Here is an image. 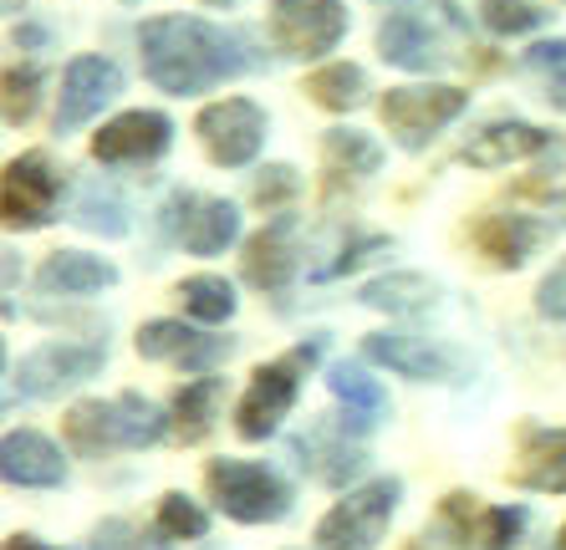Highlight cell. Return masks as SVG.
Segmentation results:
<instances>
[{"label":"cell","mask_w":566,"mask_h":550,"mask_svg":"<svg viewBox=\"0 0 566 550\" xmlns=\"http://www.w3.org/2000/svg\"><path fill=\"white\" fill-rule=\"evenodd\" d=\"M138 56H144V77L158 92H174V97L210 92L251 66L240 36H230L205 15H154V21H144L138 27Z\"/></svg>","instance_id":"obj_1"},{"label":"cell","mask_w":566,"mask_h":550,"mask_svg":"<svg viewBox=\"0 0 566 550\" xmlns=\"http://www.w3.org/2000/svg\"><path fill=\"white\" fill-rule=\"evenodd\" d=\"M464 41H470V21L454 0H403L378 27L382 62L403 66V72H439V66L460 62L454 46Z\"/></svg>","instance_id":"obj_2"},{"label":"cell","mask_w":566,"mask_h":550,"mask_svg":"<svg viewBox=\"0 0 566 550\" xmlns=\"http://www.w3.org/2000/svg\"><path fill=\"white\" fill-rule=\"evenodd\" d=\"M66 448L82 458L123 454V448H148L169 433L164 408H154L148 398L123 393V398H87L62 419Z\"/></svg>","instance_id":"obj_3"},{"label":"cell","mask_w":566,"mask_h":550,"mask_svg":"<svg viewBox=\"0 0 566 550\" xmlns=\"http://www.w3.org/2000/svg\"><path fill=\"white\" fill-rule=\"evenodd\" d=\"M316 357H322V337L302 341L296 352L276 357V362L255 367L251 388H245V398H240V408H235V433L245 438V444H261V438H271V433L281 429V419L296 408L302 378H306V367H312Z\"/></svg>","instance_id":"obj_4"},{"label":"cell","mask_w":566,"mask_h":550,"mask_svg":"<svg viewBox=\"0 0 566 550\" xmlns=\"http://www.w3.org/2000/svg\"><path fill=\"white\" fill-rule=\"evenodd\" d=\"M214 510L230 515L240 525H276L291 515V489L281 474H271L265 464H245V458H214L205 469Z\"/></svg>","instance_id":"obj_5"},{"label":"cell","mask_w":566,"mask_h":550,"mask_svg":"<svg viewBox=\"0 0 566 550\" xmlns=\"http://www.w3.org/2000/svg\"><path fill=\"white\" fill-rule=\"evenodd\" d=\"M398 499H403V479H368L363 489H347L316 520V550H378L388 520L398 515Z\"/></svg>","instance_id":"obj_6"},{"label":"cell","mask_w":566,"mask_h":550,"mask_svg":"<svg viewBox=\"0 0 566 550\" xmlns=\"http://www.w3.org/2000/svg\"><path fill=\"white\" fill-rule=\"evenodd\" d=\"M464 107H470V92L449 87V82H419V87H388L378 113L398 144L409 154H419V148H429L449 123L460 118Z\"/></svg>","instance_id":"obj_7"},{"label":"cell","mask_w":566,"mask_h":550,"mask_svg":"<svg viewBox=\"0 0 566 550\" xmlns=\"http://www.w3.org/2000/svg\"><path fill=\"white\" fill-rule=\"evenodd\" d=\"M347 36V6L343 0H271V41L281 56L316 62L337 52Z\"/></svg>","instance_id":"obj_8"},{"label":"cell","mask_w":566,"mask_h":550,"mask_svg":"<svg viewBox=\"0 0 566 550\" xmlns=\"http://www.w3.org/2000/svg\"><path fill=\"white\" fill-rule=\"evenodd\" d=\"M56 199H62V173L52 169L46 154H21L6 163V179H0L6 230H46L56 220Z\"/></svg>","instance_id":"obj_9"},{"label":"cell","mask_w":566,"mask_h":550,"mask_svg":"<svg viewBox=\"0 0 566 550\" xmlns=\"http://www.w3.org/2000/svg\"><path fill=\"white\" fill-rule=\"evenodd\" d=\"M195 133H199V144H205V154H210V163L245 169V163H255V154L265 144V113L251 97H224V103H210L199 113Z\"/></svg>","instance_id":"obj_10"},{"label":"cell","mask_w":566,"mask_h":550,"mask_svg":"<svg viewBox=\"0 0 566 550\" xmlns=\"http://www.w3.org/2000/svg\"><path fill=\"white\" fill-rule=\"evenodd\" d=\"M103 362L107 347H97V341H41L36 352H27L15 367V388L27 398H62L66 388L97 378Z\"/></svg>","instance_id":"obj_11"},{"label":"cell","mask_w":566,"mask_h":550,"mask_svg":"<svg viewBox=\"0 0 566 550\" xmlns=\"http://www.w3.org/2000/svg\"><path fill=\"white\" fill-rule=\"evenodd\" d=\"M174 144V123L154 107H133L118 113L113 123L93 133V158L97 163H113V169H133V163H154L164 158Z\"/></svg>","instance_id":"obj_12"},{"label":"cell","mask_w":566,"mask_h":550,"mask_svg":"<svg viewBox=\"0 0 566 550\" xmlns=\"http://www.w3.org/2000/svg\"><path fill=\"white\" fill-rule=\"evenodd\" d=\"M363 352H368V362H382L388 372L413 378V382H460L464 378L460 357L429 337H413V331H373L363 341Z\"/></svg>","instance_id":"obj_13"},{"label":"cell","mask_w":566,"mask_h":550,"mask_svg":"<svg viewBox=\"0 0 566 550\" xmlns=\"http://www.w3.org/2000/svg\"><path fill=\"white\" fill-rule=\"evenodd\" d=\"M123 92V72L107 56H77L62 72V97H56V133H77L93 123L113 97Z\"/></svg>","instance_id":"obj_14"},{"label":"cell","mask_w":566,"mask_h":550,"mask_svg":"<svg viewBox=\"0 0 566 550\" xmlns=\"http://www.w3.org/2000/svg\"><path fill=\"white\" fill-rule=\"evenodd\" d=\"M169 224H174V240L189 255H220L224 245L240 240V210L230 199H214V194H174Z\"/></svg>","instance_id":"obj_15"},{"label":"cell","mask_w":566,"mask_h":550,"mask_svg":"<svg viewBox=\"0 0 566 550\" xmlns=\"http://www.w3.org/2000/svg\"><path fill=\"white\" fill-rule=\"evenodd\" d=\"M133 347H138V357H148V362H179V367H189V372H199V378H205L220 357L235 352L230 337H205V331H195L189 321H169V316L144 321L138 337H133Z\"/></svg>","instance_id":"obj_16"},{"label":"cell","mask_w":566,"mask_h":550,"mask_svg":"<svg viewBox=\"0 0 566 550\" xmlns=\"http://www.w3.org/2000/svg\"><path fill=\"white\" fill-rule=\"evenodd\" d=\"M0 474H6V485H21V489H56L66 485V458L46 433L11 429L6 444H0Z\"/></svg>","instance_id":"obj_17"},{"label":"cell","mask_w":566,"mask_h":550,"mask_svg":"<svg viewBox=\"0 0 566 550\" xmlns=\"http://www.w3.org/2000/svg\"><path fill=\"white\" fill-rule=\"evenodd\" d=\"M546 240H552V224L531 220V214H485V220L474 224L480 255L490 265H501V271H521Z\"/></svg>","instance_id":"obj_18"},{"label":"cell","mask_w":566,"mask_h":550,"mask_svg":"<svg viewBox=\"0 0 566 550\" xmlns=\"http://www.w3.org/2000/svg\"><path fill=\"white\" fill-rule=\"evenodd\" d=\"M511 479L536 495H566V429H521V454H515Z\"/></svg>","instance_id":"obj_19"},{"label":"cell","mask_w":566,"mask_h":550,"mask_svg":"<svg viewBox=\"0 0 566 550\" xmlns=\"http://www.w3.org/2000/svg\"><path fill=\"white\" fill-rule=\"evenodd\" d=\"M546 148H552V133H541L536 123L521 118H501L464 144V163H474V169H511V163H526V158L546 154Z\"/></svg>","instance_id":"obj_20"},{"label":"cell","mask_w":566,"mask_h":550,"mask_svg":"<svg viewBox=\"0 0 566 550\" xmlns=\"http://www.w3.org/2000/svg\"><path fill=\"white\" fill-rule=\"evenodd\" d=\"M36 286L46 296H93V290L118 286V271L87 250H52L36 271Z\"/></svg>","instance_id":"obj_21"},{"label":"cell","mask_w":566,"mask_h":550,"mask_svg":"<svg viewBox=\"0 0 566 550\" xmlns=\"http://www.w3.org/2000/svg\"><path fill=\"white\" fill-rule=\"evenodd\" d=\"M296 454H302L306 469L332 489H343L347 479L363 474V464H368V454L357 444H347V433L337 429V423H316L312 433H302V438H296Z\"/></svg>","instance_id":"obj_22"},{"label":"cell","mask_w":566,"mask_h":550,"mask_svg":"<svg viewBox=\"0 0 566 550\" xmlns=\"http://www.w3.org/2000/svg\"><path fill=\"white\" fill-rule=\"evenodd\" d=\"M296 265H302V250L291 240V220L265 224L261 235H251V245H245V281L255 290H286Z\"/></svg>","instance_id":"obj_23"},{"label":"cell","mask_w":566,"mask_h":550,"mask_svg":"<svg viewBox=\"0 0 566 550\" xmlns=\"http://www.w3.org/2000/svg\"><path fill=\"white\" fill-rule=\"evenodd\" d=\"M357 302L373 306V311H388V316H423V311H434L439 286L429 281V275L394 271V275H378V281H368Z\"/></svg>","instance_id":"obj_24"},{"label":"cell","mask_w":566,"mask_h":550,"mask_svg":"<svg viewBox=\"0 0 566 550\" xmlns=\"http://www.w3.org/2000/svg\"><path fill=\"white\" fill-rule=\"evenodd\" d=\"M327 388L332 398L353 413V429H373V423L388 413V393H382V382L373 378L368 367H357V362H337L327 372Z\"/></svg>","instance_id":"obj_25"},{"label":"cell","mask_w":566,"mask_h":550,"mask_svg":"<svg viewBox=\"0 0 566 550\" xmlns=\"http://www.w3.org/2000/svg\"><path fill=\"white\" fill-rule=\"evenodd\" d=\"M220 398H224V378H214V372L185 382V388L174 393V408H169L174 433H179L185 444H199V438L214 429V419H220Z\"/></svg>","instance_id":"obj_26"},{"label":"cell","mask_w":566,"mask_h":550,"mask_svg":"<svg viewBox=\"0 0 566 550\" xmlns=\"http://www.w3.org/2000/svg\"><path fill=\"white\" fill-rule=\"evenodd\" d=\"M306 97L327 113H353V107L368 103V72L353 62H332L306 77Z\"/></svg>","instance_id":"obj_27"},{"label":"cell","mask_w":566,"mask_h":550,"mask_svg":"<svg viewBox=\"0 0 566 550\" xmlns=\"http://www.w3.org/2000/svg\"><path fill=\"white\" fill-rule=\"evenodd\" d=\"M72 220L82 224V230H93V235H107L118 240L128 235V204L118 199V189H107L103 179L82 183L77 199H72Z\"/></svg>","instance_id":"obj_28"},{"label":"cell","mask_w":566,"mask_h":550,"mask_svg":"<svg viewBox=\"0 0 566 550\" xmlns=\"http://www.w3.org/2000/svg\"><path fill=\"white\" fill-rule=\"evenodd\" d=\"M474 525H480V505H474V495H444L434 525L419 536L423 546H413V550H470L474 546Z\"/></svg>","instance_id":"obj_29"},{"label":"cell","mask_w":566,"mask_h":550,"mask_svg":"<svg viewBox=\"0 0 566 550\" xmlns=\"http://www.w3.org/2000/svg\"><path fill=\"white\" fill-rule=\"evenodd\" d=\"M322 158H327L332 173H353V179H373L382 169L378 138H368V133H357V128H332L322 138Z\"/></svg>","instance_id":"obj_30"},{"label":"cell","mask_w":566,"mask_h":550,"mask_svg":"<svg viewBox=\"0 0 566 550\" xmlns=\"http://www.w3.org/2000/svg\"><path fill=\"white\" fill-rule=\"evenodd\" d=\"M179 306H185L195 321H230L235 316V286L224 281V275H189V281H179Z\"/></svg>","instance_id":"obj_31"},{"label":"cell","mask_w":566,"mask_h":550,"mask_svg":"<svg viewBox=\"0 0 566 550\" xmlns=\"http://www.w3.org/2000/svg\"><path fill=\"white\" fill-rule=\"evenodd\" d=\"M480 21L495 36H526V31H541L552 21V11L541 0H480Z\"/></svg>","instance_id":"obj_32"},{"label":"cell","mask_w":566,"mask_h":550,"mask_svg":"<svg viewBox=\"0 0 566 550\" xmlns=\"http://www.w3.org/2000/svg\"><path fill=\"white\" fill-rule=\"evenodd\" d=\"M210 515L199 510L189 495H164L158 499V536L164 540H205Z\"/></svg>","instance_id":"obj_33"},{"label":"cell","mask_w":566,"mask_h":550,"mask_svg":"<svg viewBox=\"0 0 566 550\" xmlns=\"http://www.w3.org/2000/svg\"><path fill=\"white\" fill-rule=\"evenodd\" d=\"M526 72H536L546 87V103L566 113V41H541L526 52Z\"/></svg>","instance_id":"obj_34"},{"label":"cell","mask_w":566,"mask_h":550,"mask_svg":"<svg viewBox=\"0 0 566 550\" xmlns=\"http://www.w3.org/2000/svg\"><path fill=\"white\" fill-rule=\"evenodd\" d=\"M521 530H526V510L521 505H495V510H480L474 540H480V550H515Z\"/></svg>","instance_id":"obj_35"},{"label":"cell","mask_w":566,"mask_h":550,"mask_svg":"<svg viewBox=\"0 0 566 550\" xmlns=\"http://www.w3.org/2000/svg\"><path fill=\"white\" fill-rule=\"evenodd\" d=\"M36 103H41V72L36 66H11L6 72V128L31 123Z\"/></svg>","instance_id":"obj_36"},{"label":"cell","mask_w":566,"mask_h":550,"mask_svg":"<svg viewBox=\"0 0 566 550\" xmlns=\"http://www.w3.org/2000/svg\"><path fill=\"white\" fill-rule=\"evenodd\" d=\"M536 311L546 316V321H566V255L552 265V275L541 281V290H536Z\"/></svg>","instance_id":"obj_37"},{"label":"cell","mask_w":566,"mask_h":550,"mask_svg":"<svg viewBox=\"0 0 566 550\" xmlns=\"http://www.w3.org/2000/svg\"><path fill=\"white\" fill-rule=\"evenodd\" d=\"M291 194H296V169H286V163H276V169H265L255 179V204H265V210H276Z\"/></svg>","instance_id":"obj_38"},{"label":"cell","mask_w":566,"mask_h":550,"mask_svg":"<svg viewBox=\"0 0 566 550\" xmlns=\"http://www.w3.org/2000/svg\"><path fill=\"white\" fill-rule=\"evenodd\" d=\"M382 250H388V240H357L353 250H343V255H337V261L332 265H322V271H316V281H332V275H347V271H357V265L363 261H373V255H382Z\"/></svg>","instance_id":"obj_39"},{"label":"cell","mask_w":566,"mask_h":550,"mask_svg":"<svg viewBox=\"0 0 566 550\" xmlns=\"http://www.w3.org/2000/svg\"><path fill=\"white\" fill-rule=\"evenodd\" d=\"M6 550H56V546H46V540H36V536H11Z\"/></svg>","instance_id":"obj_40"},{"label":"cell","mask_w":566,"mask_h":550,"mask_svg":"<svg viewBox=\"0 0 566 550\" xmlns=\"http://www.w3.org/2000/svg\"><path fill=\"white\" fill-rule=\"evenodd\" d=\"M556 550H566V525H562V530H556Z\"/></svg>","instance_id":"obj_41"},{"label":"cell","mask_w":566,"mask_h":550,"mask_svg":"<svg viewBox=\"0 0 566 550\" xmlns=\"http://www.w3.org/2000/svg\"><path fill=\"white\" fill-rule=\"evenodd\" d=\"M210 6H220V11H224V6H235V0H210Z\"/></svg>","instance_id":"obj_42"},{"label":"cell","mask_w":566,"mask_h":550,"mask_svg":"<svg viewBox=\"0 0 566 550\" xmlns=\"http://www.w3.org/2000/svg\"><path fill=\"white\" fill-rule=\"evenodd\" d=\"M562 220H566V194H562Z\"/></svg>","instance_id":"obj_43"}]
</instances>
